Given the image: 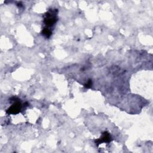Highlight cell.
Listing matches in <instances>:
<instances>
[{"instance_id": "2", "label": "cell", "mask_w": 153, "mask_h": 153, "mask_svg": "<svg viewBox=\"0 0 153 153\" xmlns=\"http://www.w3.org/2000/svg\"><path fill=\"white\" fill-rule=\"evenodd\" d=\"M21 109L22 104L20 102L17 100L7 110V113L8 114H17L20 112Z\"/></svg>"}, {"instance_id": "3", "label": "cell", "mask_w": 153, "mask_h": 153, "mask_svg": "<svg viewBox=\"0 0 153 153\" xmlns=\"http://www.w3.org/2000/svg\"><path fill=\"white\" fill-rule=\"evenodd\" d=\"M111 140L112 139L110 134L107 131H105L99 139L95 140V143L98 145L99 144H100L102 143L109 142L111 141Z\"/></svg>"}, {"instance_id": "5", "label": "cell", "mask_w": 153, "mask_h": 153, "mask_svg": "<svg viewBox=\"0 0 153 153\" xmlns=\"http://www.w3.org/2000/svg\"><path fill=\"white\" fill-rule=\"evenodd\" d=\"M91 81L90 79L88 82H87V83L85 84V87H86V88H90L91 86Z\"/></svg>"}, {"instance_id": "1", "label": "cell", "mask_w": 153, "mask_h": 153, "mask_svg": "<svg viewBox=\"0 0 153 153\" xmlns=\"http://www.w3.org/2000/svg\"><path fill=\"white\" fill-rule=\"evenodd\" d=\"M57 10H51L45 14L44 22L46 25L45 27L48 28V27H51L56 23L57 20Z\"/></svg>"}, {"instance_id": "4", "label": "cell", "mask_w": 153, "mask_h": 153, "mask_svg": "<svg viewBox=\"0 0 153 153\" xmlns=\"http://www.w3.org/2000/svg\"><path fill=\"white\" fill-rule=\"evenodd\" d=\"M42 35H43L44 36H45L46 38H49V37L51 36V30H50V29L45 27V28H44V29L42 30Z\"/></svg>"}]
</instances>
